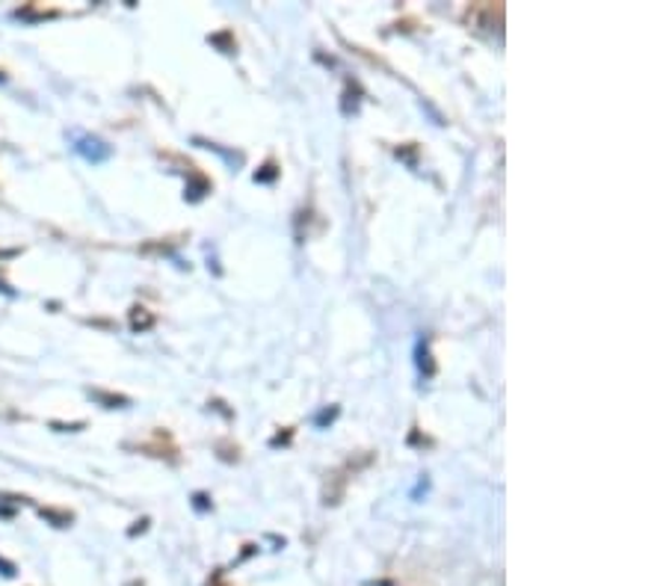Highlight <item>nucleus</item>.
Masks as SVG:
<instances>
[{"label":"nucleus","instance_id":"obj_6","mask_svg":"<svg viewBox=\"0 0 666 586\" xmlns=\"http://www.w3.org/2000/svg\"><path fill=\"white\" fill-rule=\"evenodd\" d=\"M210 504H208V495H202V492H198L196 495V509H208Z\"/></svg>","mask_w":666,"mask_h":586},{"label":"nucleus","instance_id":"obj_1","mask_svg":"<svg viewBox=\"0 0 666 586\" xmlns=\"http://www.w3.org/2000/svg\"><path fill=\"white\" fill-rule=\"evenodd\" d=\"M77 152L84 157H89V160H104V157L110 155V148L101 140H95V136H84L80 140V145H77Z\"/></svg>","mask_w":666,"mask_h":586},{"label":"nucleus","instance_id":"obj_5","mask_svg":"<svg viewBox=\"0 0 666 586\" xmlns=\"http://www.w3.org/2000/svg\"><path fill=\"white\" fill-rule=\"evenodd\" d=\"M335 415H338V406H332V409L320 412V415H317V424H320V427H326V424H332V420H335Z\"/></svg>","mask_w":666,"mask_h":586},{"label":"nucleus","instance_id":"obj_2","mask_svg":"<svg viewBox=\"0 0 666 586\" xmlns=\"http://www.w3.org/2000/svg\"><path fill=\"white\" fill-rule=\"evenodd\" d=\"M418 367H421V374L424 377H433L436 374V365H433V359H430V350H426V341H418Z\"/></svg>","mask_w":666,"mask_h":586},{"label":"nucleus","instance_id":"obj_3","mask_svg":"<svg viewBox=\"0 0 666 586\" xmlns=\"http://www.w3.org/2000/svg\"><path fill=\"white\" fill-rule=\"evenodd\" d=\"M276 178H279V169H276L273 160H270V164H264L261 172H255V181H258V184H270V181H276Z\"/></svg>","mask_w":666,"mask_h":586},{"label":"nucleus","instance_id":"obj_4","mask_svg":"<svg viewBox=\"0 0 666 586\" xmlns=\"http://www.w3.org/2000/svg\"><path fill=\"white\" fill-rule=\"evenodd\" d=\"M152 323H154V317L152 314H145V309H133V314H131L133 329H149Z\"/></svg>","mask_w":666,"mask_h":586}]
</instances>
